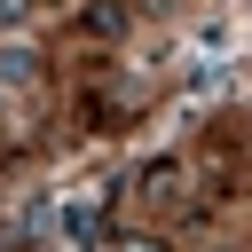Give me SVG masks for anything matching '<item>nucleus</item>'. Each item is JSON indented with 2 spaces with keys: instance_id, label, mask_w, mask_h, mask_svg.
I'll use <instances>...</instances> for the list:
<instances>
[{
  "instance_id": "obj_1",
  "label": "nucleus",
  "mask_w": 252,
  "mask_h": 252,
  "mask_svg": "<svg viewBox=\"0 0 252 252\" xmlns=\"http://www.w3.org/2000/svg\"><path fill=\"white\" fill-rule=\"evenodd\" d=\"M55 228L79 244V252H102V205H87V197H71L63 213H55Z\"/></svg>"
},
{
  "instance_id": "obj_2",
  "label": "nucleus",
  "mask_w": 252,
  "mask_h": 252,
  "mask_svg": "<svg viewBox=\"0 0 252 252\" xmlns=\"http://www.w3.org/2000/svg\"><path fill=\"white\" fill-rule=\"evenodd\" d=\"M94 39H126V24H134V8L126 0H87V16H79Z\"/></svg>"
},
{
  "instance_id": "obj_3",
  "label": "nucleus",
  "mask_w": 252,
  "mask_h": 252,
  "mask_svg": "<svg viewBox=\"0 0 252 252\" xmlns=\"http://www.w3.org/2000/svg\"><path fill=\"white\" fill-rule=\"evenodd\" d=\"M32 79H39V55H32L24 39H8V47H0V87H32Z\"/></svg>"
},
{
  "instance_id": "obj_4",
  "label": "nucleus",
  "mask_w": 252,
  "mask_h": 252,
  "mask_svg": "<svg viewBox=\"0 0 252 252\" xmlns=\"http://www.w3.org/2000/svg\"><path fill=\"white\" fill-rule=\"evenodd\" d=\"M142 197H150V205H181V165H150Z\"/></svg>"
},
{
  "instance_id": "obj_5",
  "label": "nucleus",
  "mask_w": 252,
  "mask_h": 252,
  "mask_svg": "<svg viewBox=\"0 0 252 252\" xmlns=\"http://www.w3.org/2000/svg\"><path fill=\"white\" fill-rule=\"evenodd\" d=\"M110 252H165L158 236H110Z\"/></svg>"
}]
</instances>
